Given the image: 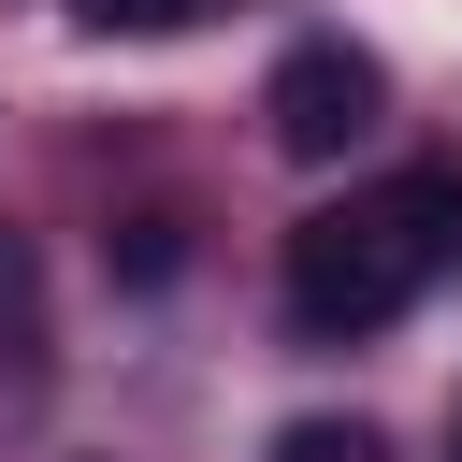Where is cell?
Segmentation results:
<instances>
[{"label": "cell", "mask_w": 462, "mask_h": 462, "mask_svg": "<svg viewBox=\"0 0 462 462\" xmlns=\"http://www.w3.org/2000/svg\"><path fill=\"white\" fill-rule=\"evenodd\" d=\"M260 462H390V433H375V419H361V404H346V419H332V404H318V419H289V433H274V448H260Z\"/></svg>", "instance_id": "3957f363"}, {"label": "cell", "mask_w": 462, "mask_h": 462, "mask_svg": "<svg viewBox=\"0 0 462 462\" xmlns=\"http://www.w3.org/2000/svg\"><path fill=\"white\" fill-rule=\"evenodd\" d=\"M72 14H87L101 43H159V29H188L202 0H72Z\"/></svg>", "instance_id": "5b68a950"}, {"label": "cell", "mask_w": 462, "mask_h": 462, "mask_svg": "<svg viewBox=\"0 0 462 462\" xmlns=\"http://www.w3.org/2000/svg\"><path fill=\"white\" fill-rule=\"evenodd\" d=\"M101 260H116L130 289H159V274L188 260V217H116V231H101Z\"/></svg>", "instance_id": "277c9868"}, {"label": "cell", "mask_w": 462, "mask_h": 462, "mask_svg": "<svg viewBox=\"0 0 462 462\" xmlns=\"http://www.w3.org/2000/svg\"><path fill=\"white\" fill-rule=\"evenodd\" d=\"M433 274H462V159H404V173H375V188H346V202L289 217V260H274V289H289V332H303V346L390 332Z\"/></svg>", "instance_id": "6da1fadb"}, {"label": "cell", "mask_w": 462, "mask_h": 462, "mask_svg": "<svg viewBox=\"0 0 462 462\" xmlns=\"http://www.w3.org/2000/svg\"><path fill=\"white\" fill-rule=\"evenodd\" d=\"M448 462H462V404H448Z\"/></svg>", "instance_id": "8992f818"}, {"label": "cell", "mask_w": 462, "mask_h": 462, "mask_svg": "<svg viewBox=\"0 0 462 462\" xmlns=\"http://www.w3.org/2000/svg\"><path fill=\"white\" fill-rule=\"evenodd\" d=\"M260 116H274V144H289L303 173H332V159H346V144L390 116V72H375V43H346V29H303V43L274 58Z\"/></svg>", "instance_id": "7a4b0ae2"}]
</instances>
